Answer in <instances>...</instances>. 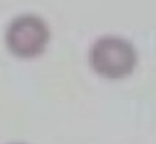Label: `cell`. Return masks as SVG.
Segmentation results:
<instances>
[{
  "instance_id": "6da1fadb",
  "label": "cell",
  "mask_w": 156,
  "mask_h": 144,
  "mask_svg": "<svg viewBox=\"0 0 156 144\" xmlns=\"http://www.w3.org/2000/svg\"><path fill=\"white\" fill-rule=\"evenodd\" d=\"M89 64L102 79L121 80L138 65V52L128 39L116 35L99 37L89 50Z\"/></svg>"
},
{
  "instance_id": "3957f363",
  "label": "cell",
  "mask_w": 156,
  "mask_h": 144,
  "mask_svg": "<svg viewBox=\"0 0 156 144\" xmlns=\"http://www.w3.org/2000/svg\"><path fill=\"white\" fill-rule=\"evenodd\" d=\"M15 144H20V142H15Z\"/></svg>"
},
{
  "instance_id": "7a4b0ae2",
  "label": "cell",
  "mask_w": 156,
  "mask_h": 144,
  "mask_svg": "<svg viewBox=\"0 0 156 144\" xmlns=\"http://www.w3.org/2000/svg\"><path fill=\"white\" fill-rule=\"evenodd\" d=\"M51 40V30L44 19L34 13L19 15L5 30V45L19 59H34L44 54Z\"/></svg>"
}]
</instances>
